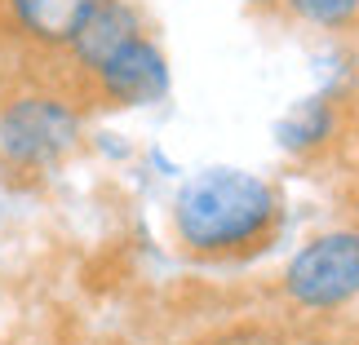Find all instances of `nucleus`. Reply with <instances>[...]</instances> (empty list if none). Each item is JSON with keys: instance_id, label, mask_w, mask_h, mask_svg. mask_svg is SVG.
<instances>
[{"instance_id": "obj_5", "label": "nucleus", "mask_w": 359, "mask_h": 345, "mask_svg": "<svg viewBox=\"0 0 359 345\" xmlns=\"http://www.w3.org/2000/svg\"><path fill=\"white\" fill-rule=\"evenodd\" d=\"M137 36H147V13L133 0H98L93 13L80 22V31L72 36V45L62 49V58L80 80H89L102 62H111Z\"/></svg>"}, {"instance_id": "obj_1", "label": "nucleus", "mask_w": 359, "mask_h": 345, "mask_svg": "<svg viewBox=\"0 0 359 345\" xmlns=\"http://www.w3.org/2000/svg\"><path fill=\"white\" fill-rule=\"evenodd\" d=\"M284 226V195L262 173L213 164L191 173L173 190L169 230L173 244L196 261L257 257Z\"/></svg>"}, {"instance_id": "obj_8", "label": "nucleus", "mask_w": 359, "mask_h": 345, "mask_svg": "<svg viewBox=\"0 0 359 345\" xmlns=\"http://www.w3.org/2000/svg\"><path fill=\"white\" fill-rule=\"evenodd\" d=\"M280 9H288L302 27L328 36H346L359 27V0H284Z\"/></svg>"}, {"instance_id": "obj_6", "label": "nucleus", "mask_w": 359, "mask_h": 345, "mask_svg": "<svg viewBox=\"0 0 359 345\" xmlns=\"http://www.w3.org/2000/svg\"><path fill=\"white\" fill-rule=\"evenodd\" d=\"M98 0H0V18L22 45L40 53H58L72 45L80 22L93 13Z\"/></svg>"}, {"instance_id": "obj_9", "label": "nucleus", "mask_w": 359, "mask_h": 345, "mask_svg": "<svg viewBox=\"0 0 359 345\" xmlns=\"http://www.w3.org/2000/svg\"><path fill=\"white\" fill-rule=\"evenodd\" d=\"M240 5H248V9H280L284 0H240Z\"/></svg>"}, {"instance_id": "obj_3", "label": "nucleus", "mask_w": 359, "mask_h": 345, "mask_svg": "<svg viewBox=\"0 0 359 345\" xmlns=\"http://www.w3.org/2000/svg\"><path fill=\"white\" fill-rule=\"evenodd\" d=\"M280 297L302 314H333L359 301V226L306 234L280 266Z\"/></svg>"}, {"instance_id": "obj_4", "label": "nucleus", "mask_w": 359, "mask_h": 345, "mask_svg": "<svg viewBox=\"0 0 359 345\" xmlns=\"http://www.w3.org/2000/svg\"><path fill=\"white\" fill-rule=\"evenodd\" d=\"M85 93L98 106H111V111H142V106H156L169 98L173 89V66L169 53L160 49L156 36H137L133 45H124L111 62H102L89 80H80Z\"/></svg>"}, {"instance_id": "obj_7", "label": "nucleus", "mask_w": 359, "mask_h": 345, "mask_svg": "<svg viewBox=\"0 0 359 345\" xmlns=\"http://www.w3.org/2000/svg\"><path fill=\"white\" fill-rule=\"evenodd\" d=\"M337 133H341V98L337 93H324V89L288 102L284 111L275 115V124H271L275 146H280L288 160L324 155V150L337 142Z\"/></svg>"}, {"instance_id": "obj_2", "label": "nucleus", "mask_w": 359, "mask_h": 345, "mask_svg": "<svg viewBox=\"0 0 359 345\" xmlns=\"http://www.w3.org/2000/svg\"><path fill=\"white\" fill-rule=\"evenodd\" d=\"M85 106L67 89L32 85L0 98V160L18 173H53L85 146Z\"/></svg>"}, {"instance_id": "obj_10", "label": "nucleus", "mask_w": 359, "mask_h": 345, "mask_svg": "<svg viewBox=\"0 0 359 345\" xmlns=\"http://www.w3.org/2000/svg\"><path fill=\"white\" fill-rule=\"evenodd\" d=\"M351 213H355V226H359V190L351 195Z\"/></svg>"}]
</instances>
